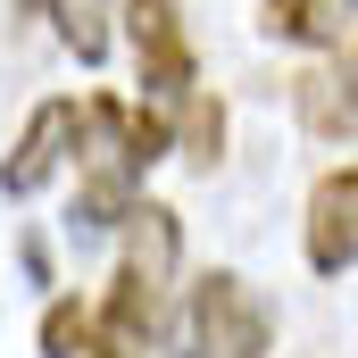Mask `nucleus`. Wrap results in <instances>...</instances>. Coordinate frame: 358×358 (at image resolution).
I'll use <instances>...</instances> for the list:
<instances>
[{"label":"nucleus","instance_id":"obj_2","mask_svg":"<svg viewBox=\"0 0 358 358\" xmlns=\"http://www.w3.org/2000/svg\"><path fill=\"white\" fill-rule=\"evenodd\" d=\"M159 159H176V117H159L142 100H117V92H92L84 100V142H76V217H84V234L134 225L142 176Z\"/></svg>","mask_w":358,"mask_h":358},{"label":"nucleus","instance_id":"obj_8","mask_svg":"<svg viewBox=\"0 0 358 358\" xmlns=\"http://www.w3.org/2000/svg\"><path fill=\"white\" fill-rule=\"evenodd\" d=\"M259 34L325 59V50L358 42V0H259Z\"/></svg>","mask_w":358,"mask_h":358},{"label":"nucleus","instance_id":"obj_1","mask_svg":"<svg viewBox=\"0 0 358 358\" xmlns=\"http://www.w3.org/2000/svg\"><path fill=\"white\" fill-rule=\"evenodd\" d=\"M183 217L167 200H142L125 242H117V275L100 292V342L92 358H159L176 342L183 317Z\"/></svg>","mask_w":358,"mask_h":358},{"label":"nucleus","instance_id":"obj_5","mask_svg":"<svg viewBox=\"0 0 358 358\" xmlns=\"http://www.w3.org/2000/svg\"><path fill=\"white\" fill-rule=\"evenodd\" d=\"M76 142H84V100H34L25 134H17L8 159H0V192H8V200L50 192V183L76 167Z\"/></svg>","mask_w":358,"mask_h":358},{"label":"nucleus","instance_id":"obj_6","mask_svg":"<svg viewBox=\"0 0 358 358\" xmlns=\"http://www.w3.org/2000/svg\"><path fill=\"white\" fill-rule=\"evenodd\" d=\"M300 259H308L317 275H350L358 267V159H350V167H325V176L308 183Z\"/></svg>","mask_w":358,"mask_h":358},{"label":"nucleus","instance_id":"obj_3","mask_svg":"<svg viewBox=\"0 0 358 358\" xmlns=\"http://www.w3.org/2000/svg\"><path fill=\"white\" fill-rule=\"evenodd\" d=\"M275 350V300L234 267H208L183 283L176 358H267Z\"/></svg>","mask_w":358,"mask_h":358},{"label":"nucleus","instance_id":"obj_7","mask_svg":"<svg viewBox=\"0 0 358 358\" xmlns=\"http://www.w3.org/2000/svg\"><path fill=\"white\" fill-rule=\"evenodd\" d=\"M292 117L308 142H358V42L325 50L317 67L292 76Z\"/></svg>","mask_w":358,"mask_h":358},{"label":"nucleus","instance_id":"obj_9","mask_svg":"<svg viewBox=\"0 0 358 358\" xmlns=\"http://www.w3.org/2000/svg\"><path fill=\"white\" fill-rule=\"evenodd\" d=\"M42 8H50V34H59L84 67L108 59V34H117V17H125V0H42Z\"/></svg>","mask_w":358,"mask_h":358},{"label":"nucleus","instance_id":"obj_11","mask_svg":"<svg viewBox=\"0 0 358 358\" xmlns=\"http://www.w3.org/2000/svg\"><path fill=\"white\" fill-rule=\"evenodd\" d=\"M92 342H100V308L76 300V292H59L42 308V358H92Z\"/></svg>","mask_w":358,"mask_h":358},{"label":"nucleus","instance_id":"obj_10","mask_svg":"<svg viewBox=\"0 0 358 358\" xmlns=\"http://www.w3.org/2000/svg\"><path fill=\"white\" fill-rule=\"evenodd\" d=\"M176 159H183V167H200V176L225 159V100H217L208 84L192 92V100H183V117H176Z\"/></svg>","mask_w":358,"mask_h":358},{"label":"nucleus","instance_id":"obj_4","mask_svg":"<svg viewBox=\"0 0 358 358\" xmlns=\"http://www.w3.org/2000/svg\"><path fill=\"white\" fill-rule=\"evenodd\" d=\"M125 59H134V84L142 108L183 117V100L200 92V50H192V25H183V0H125Z\"/></svg>","mask_w":358,"mask_h":358}]
</instances>
